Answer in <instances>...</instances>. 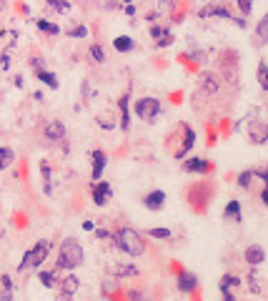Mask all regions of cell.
Segmentation results:
<instances>
[{
	"label": "cell",
	"instance_id": "1",
	"mask_svg": "<svg viewBox=\"0 0 268 301\" xmlns=\"http://www.w3.org/2000/svg\"><path fill=\"white\" fill-rule=\"evenodd\" d=\"M83 264V248L76 238H66L58 254V268H76Z\"/></svg>",
	"mask_w": 268,
	"mask_h": 301
},
{
	"label": "cell",
	"instance_id": "2",
	"mask_svg": "<svg viewBox=\"0 0 268 301\" xmlns=\"http://www.w3.org/2000/svg\"><path fill=\"white\" fill-rule=\"evenodd\" d=\"M116 246L120 248V251H126V254H130V256H140L143 251H146V244H143V238L133 231V228H120L116 236Z\"/></svg>",
	"mask_w": 268,
	"mask_h": 301
},
{
	"label": "cell",
	"instance_id": "3",
	"mask_svg": "<svg viewBox=\"0 0 268 301\" xmlns=\"http://www.w3.org/2000/svg\"><path fill=\"white\" fill-rule=\"evenodd\" d=\"M48 251H50V241H38L30 251H26V256H23V261L18 264V268L26 271V268H30V266H40V264L46 261Z\"/></svg>",
	"mask_w": 268,
	"mask_h": 301
},
{
	"label": "cell",
	"instance_id": "4",
	"mask_svg": "<svg viewBox=\"0 0 268 301\" xmlns=\"http://www.w3.org/2000/svg\"><path fill=\"white\" fill-rule=\"evenodd\" d=\"M136 113L143 120H153L160 113V100H156V98H140V100H136Z\"/></svg>",
	"mask_w": 268,
	"mask_h": 301
},
{
	"label": "cell",
	"instance_id": "5",
	"mask_svg": "<svg viewBox=\"0 0 268 301\" xmlns=\"http://www.w3.org/2000/svg\"><path fill=\"white\" fill-rule=\"evenodd\" d=\"M110 196H113V188H110L108 181H100V184L93 186V201H96L98 206H106V204L110 201Z\"/></svg>",
	"mask_w": 268,
	"mask_h": 301
},
{
	"label": "cell",
	"instance_id": "6",
	"mask_svg": "<svg viewBox=\"0 0 268 301\" xmlns=\"http://www.w3.org/2000/svg\"><path fill=\"white\" fill-rule=\"evenodd\" d=\"M248 133H250V140H253V143H266V140H268V120H266V123H250Z\"/></svg>",
	"mask_w": 268,
	"mask_h": 301
},
{
	"label": "cell",
	"instance_id": "7",
	"mask_svg": "<svg viewBox=\"0 0 268 301\" xmlns=\"http://www.w3.org/2000/svg\"><path fill=\"white\" fill-rule=\"evenodd\" d=\"M196 286H198V278H196L193 274H188V271H180V276H178V288H180L183 294H193Z\"/></svg>",
	"mask_w": 268,
	"mask_h": 301
},
{
	"label": "cell",
	"instance_id": "8",
	"mask_svg": "<svg viewBox=\"0 0 268 301\" xmlns=\"http://www.w3.org/2000/svg\"><path fill=\"white\" fill-rule=\"evenodd\" d=\"M106 161H108V156L103 150H93V181L96 184H100V174L106 168Z\"/></svg>",
	"mask_w": 268,
	"mask_h": 301
},
{
	"label": "cell",
	"instance_id": "9",
	"mask_svg": "<svg viewBox=\"0 0 268 301\" xmlns=\"http://www.w3.org/2000/svg\"><path fill=\"white\" fill-rule=\"evenodd\" d=\"M143 204H146V208H150V211H160L163 204H166V194H163V191H150Z\"/></svg>",
	"mask_w": 268,
	"mask_h": 301
},
{
	"label": "cell",
	"instance_id": "10",
	"mask_svg": "<svg viewBox=\"0 0 268 301\" xmlns=\"http://www.w3.org/2000/svg\"><path fill=\"white\" fill-rule=\"evenodd\" d=\"M150 36L156 38V43H158V46H170V43H173V33H170L168 28L153 26V28H150Z\"/></svg>",
	"mask_w": 268,
	"mask_h": 301
},
{
	"label": "cell",
	"instance_id": "11",
	"mask_svg": "<svg viewBox=\"0 0 268 301\" xmlns=\"http://www.w3.org/2000/svg\"><path fill=\"white\" fill-rule=\"evenodd\" d=\"M66 136V126L60 123V120H50L48 126H46V138L48 140H60Z\"/></svg>",
	"mask_w": 268,
	"mask_h": 301
},
{
	"label": "cell",
	"instance_id": "12",
	"mask_svg": "<svg viewBox=\"0 0 268 301\" xmlns=\"http://www.w3.org/2000/svg\"><path fill=\"white\" fill-rule=\"evenodd\" d=\"M108 274L110 276H136L138 268L128 266V264H108Z\"/></svg>",
	"mask_w": 268,
	"mask_h": 301
},
{
	"label": "cell",
	"instance_id": "13",
	"mask_svg": "<svg viewBox=\"0 0 268 301\" xmlns=\"http://www.w3.org/2000/svg\"><path fill=\"white\" fill-rule=\"evenodd\" d=\"M208 16H218V18L233 20L230 13H228V8H223V6H206V8H200V18H208Z\"/></svg>",
	"mask_w": 268,
	"mask_h": 301
},
{
	"label": "cell",
	"instance_id": "14",
	"mask_svg": "<svg viewBox=\"0 0 268 301\" xmlns=\"http://www.w3.org/2000/svg\"><path fill=\"white\" fill-rule=\"evenodd\" d=\"M78 286H80V281H78V276H73V274L60 281V288H63V296H66V298H70V296L78 291Z\"/></svg>",
	"mask_w": 268,
	"mask_h": 301
},
{
	"label": "cell",
	"instance_id": "15",
	"mask_svg": "<svg viewBox=\"0 0 268 301\" xmlns=\"http://www.w3.org/2000/svg\"><path fill=\"white\" fill-rule=\"evenodd\" d=\"M208 168H210V164L206 158H190V161H186V171L188 174H206Z\"/></svg>",
	"mask_w": 268,
	"mask_h": 301
},
{
	"label": "cell",
	"instance_id": "16",
	"mask_svg": "<svg viewBox=\"0 0 268 301\" xmlns=\"http://www.w3.org/2000/svg\"><path fill=\"white\" fill-rule=\"evenodd\" d=\"M263 258H266V251H263L260 246H248V248H246V261H248L250 266H258Z\"/></svg>",
	"mask_w": 268,
	"mask_h": 301
},
{
	"label": "cell",
	"instance_id": "17",
	"mask_svg": "<svg viewBox=\"0 0 268 301\" xmlns=\"http://www.w3.org/2000/svg\"><path fill=\"white\" fill-rule=\"evenodd\" d=\"M128 100H130L128 93L120 96V100H118V108H120V128H123V130L130 128V120H128Z\"/></svg>",
	"mask_w": 268,
	"mask_h": 301
},
{
	"label": "cell",
	"instance_id": "18",
	"mask_svg": "<svg viewBox=\"0 0 268 301\" xmlns=\"http://www.w3.org/2000/svg\"><path fill=\"white\" fill-rule=\"evenodd\" d=\"M256 33H258V40H256V46H266V43H268V13L260 18V23H258Z\"/></svg>",
	"mask_w": 268,
	"mask_h": 301
},
{
	"label": "cell",
	"instance_id": "19",
	"mask_svg": "<svg viewBox=\"0 0 268 301\" xmlns=\"http://www.w3.org/2000/svg\"><path fill=\"white\" fill-rule=\"evenodd\" d=\"M113 48H116L118 53H128V50H133V40H130L128 36H118V38L113 40Z\"/></svg>",
	"mask_w": 268,
	"mask_h": 301
},
{
	"label": "cell",
	"instance_id": "20",
	"mask_svg": "<svg viewBox=\"0 0 268 301\" xmlns=\"http://www.w3.org/2000/svg\"><path fill=\"white\" fill-rule=\"evenodd\" d=\"M203 88H206L208 93H216V90L220 88V80H218V76H213V73H206V76H203Z\"/></svg>",
	"mask_w": 268,
	"mask_h": 301
},
{
	"label": "cell",
	"instance_id": "21",
	"mask_svg": "<svg viewBox=\"0 0 268 301\" xmlns=\"http://www.w3.org/2000/svg\"><path fill=\"white\" fill-rule=\"evenodd\" d=\"M193 143H196V133H193L188 126H186V143H183V148H180V154H178V156H186L188 150L193 148Z\"/></svg>",
	"mask_w": 268,
	"mask_h": 301
},
{
	"label": "cell",
	"instance_id": "22",
	"mask_svg": "<svg viewBox=\"0 0 268 301\" xmlns=\"http://www.w3.org/2000/svg\"><path fill=\"white\" fill-rule=\"evenodd\" d=\"M38 78H40L48 88H58V78H56V73H50V70H40Z\"/></svg>",
	"mask_w": 268,
	"mask_h": 301
},
{
	"label": "cell",
	"instance_id": "23",
	"mask_svg": "<svg viewBox=\"0 0 268 301\" xmlns=\"http://www.w3.org/2000/svg\"><path fill=\"white\" fill-rule=\"evenodd\" d=\"M40 174H43V191L50 194V191H53V188H50V166H48L46 161L40 164Z\"/></svg>",
	"mask_w": 268,
	"mask_h": 301
},
{
	"label": "cell",
	"instance_id": "24",
	"mask_svg": "<svg viewBox=\"0 0 268 301\" xmlns=\"http://www.w3.org/2000/svg\"><path fill=\"white\" fill-rule=\"evenodd\" d=\"M226 218H236V221H240V204H238V201H230V204L226 206Z\"/></svg>",
	"mask_w": 268,
	"mask_h": 301
},
{
	"label": "cell",
	"instance_id": "25",
	"mask_svg": "<svg viewBox=\"0 0 268 301\" xmlns=\"http://www.w3.org/2000/svg\"><path fill=\"white\" fill-rule=\"evenodd\" d=\"M240 284V278H236V276H230V274H226L223 278H220V294L223 291H230L233 286H238Z\"/></svg>",
	"mask_w": 268,
	"mask_h": 301
},
{
	"label": "cell",
	"instance_id": "26",
	"mask_svg": "<svg viewBox=\"0 0 268 301\" xmlns=\"http://www.w3.org/2000/svg\"><path fill=\"white\" fill-rule=\"evenodd\" d=\"M36 23H38V28H40V30H46V33H50V36H58V33H60V28H58V26H53V23H48V20H43V18H40V20H36Z\"/></svg>",
	"mask_w": 268,
	"mask_h": 301
},
{
	"label": "cell",
	"instance_id": "27",
	"mask_svg": "<svg viewBox=\"0 0 268 301\" xmlns=\"http://www.w3.org/2000/svg\"><path fill=\"white\" fill-rule=\"evenodd\" d=\"M0 158H3V161H0V166H3V168H8V166L13 164V150L6 146L3 150H0Z\"/></svg>",
	"mask_w": 268,
	"mask_h": 301
},
{
	"label": "cell",
	"instance_id": "28",
	"mask_svg": "<svg viewBox=\"0 0 268 301\" xmlns=\"http://www.w3.org/2000/svg\"><path fill=\"white\" fill-rule=\"evenodd\" d=\"M90 56H93L96 63H103V60H106V50H103L100 46H90Z\"/></svg>",
	"mask_w": 268,
	"mask_h": 301
},
{
	"label": "cell",
	"instance_id": "29",
	"mask_svg": "<svg viewBox=\"0 0 268 301\" xmlns=\"http://www.w3.org/2000/svg\"><path fill=\"white\" fill-rule=\"evenodd\" d=\"M68 36H70V38H86V36H88V28H86V26H76V28L68 30Z\"/></svg>",
	"mask_w": 268,
	"mask_h": 301
},
{
	"label": "cell",
	"instance_id": "30",
	"mask_svg": "<svg viewBox=\"0 0 268 301\" xmlns=\"http://www.w3.org/2000/svg\"><path fill=\"white\" fill-rule=\"evenodd\" d=\"M40 281H43V286H53L56 284V274H50V271H40Z\"/></svg>",
	"mask_w": 268,
	"mask_h": 301
},
{
	"label": "cell",
	"instance_id": "31",
	"mask_svg": "<svg viewBox=\"0 0 268 301\" xmlns=\"http://www.w3.org/2000/svg\"><path fill=\"white\" fill-rule=\"evenodd\" d=\"M250 178H253V171H243V174L238 176V184H240L243 188H248V186H250Z\"/></svg>",
	"mask_w": 268,
	"mask_h": 301
},
{
	"label": "cell",
	"instance_id": "32",
	"mask_svg": "<svg viewBox=\"0 0 268 301\" xmlns=\"http://www.w3.org/2000/svg\"><path fill=\"white\" fill-rule=\"evenodd\" d=\"M148 234H150L153 238H170V231H168V228H150Z\"/></svg>",
	"mask_w": 268,
	"mask_h": 301
},
{
	"label": "cell",
	"instance_id": "33",
	"mask_svg": "<svg viewBox=\"0 0 268 301\" xmlns=\"http://www.w3.org/2000/svg\"><path fill=\"white\" fill-rule=\"evenodd\" d=\"M248 281H250V284H248V286H250V291H253V294H258V291H260V284H258L256 274H250V276H248Z\"/></svg>",
	"mask_w": 268,
	"mask_h": 301
},
{
	"label": "cell",
	"instance_id": "34",
	"mask_svg": "<svg viewBox=\"0 0 268 301\" xmlns=\"http://www.w3.org/2000/svg\"><path fill=\"white\" fill-rule=\"evenodd\" d=\"M253 176H258L260 181H268V166H263V168H256V171H253Z\"/></svg>",
	"mask_w": 268,
	"mask_h": 301
},
{
	"label": "cell",
	"instance_id": "35",
	"mask_svg": "<svg viewBox=\"0 0 268 301\" xmlns=\"http://www.w3.org/2000/svg\"><path fill=\"white\" fill-rule=\"evenodd\" d=\"M50 6H53L56 10H60V13H68V10H70V6H68V3H58V0H53Z\"/></svg>",
	"mask_w": 268,
	"mask_h": 301
},
{
	"label": "cell",
	"instance_id": "36",
	"mask_svg": "<svg viewBox=\"0 0 268 301\" xmlns=\"http://www.w3.org/2000/svg\"><path fill=\"white\" fill-rule=\"evenodd\" d=\"M256 76H258V80H260V86H263V83H266V66H263V63L258 66V70H256Z\"/></svg>",
	"mask_w": 268,
	"mask_h": 301
},
{
	"label": "cell",
	"instance_id": "37",
	"mask_svg": "<svg viewBox=\"0 0 268 301\" xmlns=\"http://www.w3.org/2000/svg\"><path fill=\"white\" fill-rule=\"evenodd\" d=\"M3 288H6V291H13V278H10L8 274L3 276Z\"/></svg>",
	"mask_w": 268,
	"mask_h": 301
},
{
	"label": "cell",
	"instance_id": "38",
	"mask_svg": "<svg viewBox=\"0 0 268 301\" xmlns=\"http://www.w3.org/2000/svg\"><path fill=\"white\" fill-rule=\"evenodd\" d=\"M238 8H240V13H250V3H246V0H243V3H240V0H238Z\"/></svg>",
	"mask_w": 268,
	"mask_h": 301
},
{
	"label": "cell",
	"instance_id": "39",
	"mask_svg": "<svg viewBox=\"0 0 268 301\" xmlns=\"http://www.w3.org/2000/svg\"><path fill=\"white\" fill-rule=\"evenodd\" d=\"M8 68H10V56L3 53V70H8Z\"/></svg>",
	"mask_w": 268,
	"mask_h": 301
},
{
	"label": "cell",
	"instance_id": "40",
	"mask_svg": "<svg viewBox=\"0 0 268 301\" xmlns=\"http://www.w3.org/2000/svg\"><path fill=\"white\" fill-rule=\"evenodd\" d=\"M128 298H130V301H140L143 296H140L138 291H128Z\"/></svg>",
	"mask_w": 268,
	"mask_h": 301
},
{
	"label": "cell",
	"instance_id": "41",
	"mask_svg": "<svg viewBox=\"0 0 268 301\" xmlns=\"http://www.w3.org/2000/svg\"><path fill=\"white\" fill-rule=\"evenodd\" d=\"M103 128H113V120H110V116H103Z\"/></svg>",
	"mask_w": 268,
	"mask_h": 301
},
{
	"label": "cell",
	"instance_id": "42",
	"mask_svg": "<svg viewBox=\"0 0 268 301\" xmlns=\"http://www.w3.org/2000/svg\"><path fill=\"white\" fill-rule=\"evenodd\" d=\"M96 236H98V238H110V234H108V231H103V228H98V231H96Z\"/></svg>",
	"mask_w": 268,
	"mask_h": 301
},
{
	"label": "cell",
	"instance_id": "43",
	"mask_svg": "<svg viewBox=\"0 0 268 301\" xmlns=\"http://www.w3.org/2000/svg\"><path fill=\"white\" fill-rule=\"evenodd\" d=\"M223 301H236V296L230 291H223Z\"/></svg>",
	"mask_w": 268,
	"mask_h": 301
},
{
	"label": "cell",
	"instance_id": "44",
	"mask_svg": "<svg viewBox=\"0 0 268 301\" xmlns=\"http://www.w3.org/2000/svg\"><path fill=\"white\" fill-rule=\"evenodd\" d=\"M233 23H236V26H238V28H246V26H248V23H246V20H243V18H236V20H233Z\"/></svg>",
	"mask_w": 268,
	"mask_h": 301
},
{
	"label": "cell",
	"instance_id": "45",
	"mask_svg": "<svg viewBox=\"0 0 268 301\" xmlns=\"http://www.w3.org/2000/svg\"><path fill=\"white\" fill-rule=\"evenodd\" d=\"M260 201L268 206V188H263V194H260Z\"/></svg>",
	"mask_w": 268,
	"mask_h": 301
},
{
	"label": "cell",
	"instance_id": "46",
	"mask_svg": "<svg viewBox=\"0 0 268 301\" xmlns=\"http://www.w3.org/2000/svg\"><path fill=\"white\" fill-rule=\"evenodd\" d=\"M3 301H13V291H6V294H3Z\"/></svg>",
	"mask_w": 268,
	"mask_h": 301
},
{
	"label": "cell",
	"instance_id": "47",
	"mask_svg": "<svg viewBox=\"0 0 268 301\" xmlns=\"http://www.w3.org/2000/svg\"><path fill=\"white\" fill-rule=\"evenodd\" d=\"M263 90H268V66H266V83H263Z\"/></svg>",
	"mask_w": 268,
	"mask_h": 301
},
{
	"label": "cell",
	"instance_id": "48",
	"mask_svg": "<svg viewBox=\"0 0 268 301\" xmlns=\"http://www.w3.org/2000/svg\"><path fill=\"white\" fill-rule=\"evenodd\" d=\"M140 301H146V298H140Z\"/></svg>",
	"mask_w": 268,
	"mask_h": 301
}]
</instances>
